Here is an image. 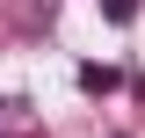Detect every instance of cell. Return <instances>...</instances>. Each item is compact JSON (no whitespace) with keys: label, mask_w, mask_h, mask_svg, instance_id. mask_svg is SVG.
Returning <instances> with one entry per match:
<instances>
[{"label":"cell","mask_w":145,"mask_h":138,"mask_svg":"<svg viewBox=\"0 0 145 138\" xmlns=\"http://www.w3.org/2000/svg\"><path fill=\"white\" fill-rule=\"evenodd\" d=\"M36 131V109L22 102V95H7V102H0V138H29Z\"/></svg>","instance_id":"6da1fadb"},{"label":"cell","mask_w":145,"mask_h":138,"mask_svg":"<svg viewBox=\"0 0 145 138\" xmlns=\"http://www.w3.org/2000/svg\"><path fill=\"white\" fill-rule=\"evenodd\" d=\"M80 87L87 95H109V87H123V73L116 66H80Z\"/></svg>","instance_id":"7a4b0ae2"},{"label":"cell","mask_w":145,"mask_h":138,"mask_svg":"<svg viewBox=\"0 0 145 138\" xmlns=\"http://www.w3.org/2000/svg\"><path fill=\"white\" fill-rule=\"evenodd\" d=\"M102 15H109V22H131V15H138V0H102Z\"/></svg>","instance_id":"3957f363"}]
</instances>
